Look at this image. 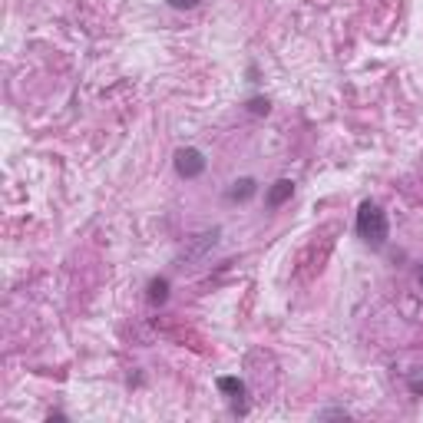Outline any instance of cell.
Returning <instances> with one entry per match:
<instances>
[{"instance_id": "1", "label": "cell", "mask_w": 423, "mask_h": 423, "mask_svg": "<svg viewBox=\"0 0 423 423\" xmlns=\"http://www.w3.org/2000/svg\"><path fill=\"white\" fill-rule=\"evenodd\" d=\"M358 235H360V241H367L370 248H384V245H387V239H391V222H387V212H384L377 202H360Z\"/></svg>"}, {"instance_id": "2", "label": "cell", "mask_w": 423, "mask_h": 423, "mask_svg": "<svg viewBox=\"0 0 423 423\" xmlns=\"http://www.w3.org/2000/svg\"><path fill=\"white\" fill-rule=\"evenodd\" d=\"M172 165H175V175H179V179H198V175L208 169V159L202 149L185 146V149H175Z\"/></svg>"}, {"instance_id": "3", "label": "cell", "mask_w": 423, "mask_h": 423, "mask_svg": "<svg viewBox=\"0 0 423 423\" xmlns=\"http://www.w3.org/2000/svg\"><path fill=\"white\" fill-rule=\"evenodd\" d=\"M291 196H294V182H291V179H278V182H272V189H268L265 206H268V208H282Z\"/></svg>"}, {"instance_id": "4", "label": "cell", "mask_w": 423, "mask_h": 423, "mask_svg": "<svg viewBox=\"0 0 423 423\" xmlns=\"http://www.w3.org/2000/svg\"><path fill=\"white\" fill-rule=\"evenodd\" d=\"M255 192H258V182H255L251 175H245V179H235V182L228 185L225 198H228V202H248Z\"/></svg>"}, {"instance_id": "5", "label": "cell", "mask_w": 423, "mask_h": 423, "mask_svg": "<svg viewBox=\"0 0 423 423\" xmlns=\"http://www.w3.org/2000/svg\"><path fill=\"white\" fill-rule=\"evenodd\" d=\"M218 391L225 393L228 400H239V403H235V413H245V407H241V397H245V380H239V377H218Z\"/></svg>"}, {"instance_id": "6", "label": "cell", "mask_w": 423, "mask_h": 423, "mask_svg": "<svg viewBox=\"0 0 423 423\" xmlns=\"http://www.w3.org/2000/svg\"><path fill=\"white\" fill-rule=\"evenodd\" d=\"M169 301V278H152L149 282V304Z\"/></svg>"}, {"instance_id": "7", "label": "cell", "mask_w": 423, "mask_h": 423, "mask_svg": "<svg viewBox=\"0 0 423 423\" xmlns=\"http://www.w3.org/2000/svg\"><path fill=\"white\" fill-rule=\"evenodd\" d=\"M245 106H248L251 116H268V109H272V103H268V96H251L248 103H245Z\"/></svg>"}, {"instance_id": "8", "label": "cell", "mask_w": 423, "mask_h": 423, "mask_svg": "<svg viewBox=\"0 0 423 423\" xmlns=\"http://www.w3.org/2000/svg\"><path fill=\"white\" fill-rule=\"evenodd\" d=\"M169 7H175V11H192V7H198V0H165Z\"/></svg>"}, {"instance_id": "9", "label": "cell", "mask_w": 423, "mask_h": 423, "mask_svg": "<svg viewBox=\"0 0 423 423\" xmlns=\"http://www.w3.org/2000/svg\"><path fill=\"white\" fill-rule=\"evenodd\" d=\"M321 417H348V410H324Z\"/></svg>"}, {"instance_id": "10", "label": "cell", "mask_w": 423, "mask_h": 423, "mask_svg": "<svg viewBox=\"0 0 423 423\" xmlns=\"http://www.w3.org/2000/svg\"><path fill=\"white\" fill-rule=\"evenodd\" d=\"M417 282H420V288H423V268H420V272H417Z\"/></svg>"}]
</instances>
